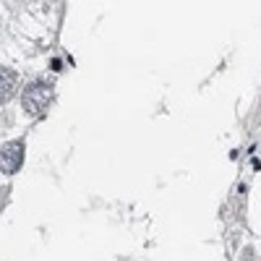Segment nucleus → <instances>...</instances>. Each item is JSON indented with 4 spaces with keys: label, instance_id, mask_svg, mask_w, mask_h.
<instances>
[{
    "label": "nucleus",
    "instance_id": "1",
    "mask_svg": "<svg viewBox=\"0 0 261 261\" xmlns=\"http://www.w3.org/2000/svg\"><path fill=\"white\" fill-rule=\"evenodd\" d=\"M50 99H53V84L37 79L27 86V92H24V110L32 113V115H39L47 107Z\"/></svg>",
    "mask_w": 261,
    "mask_h": 261
},
{
    "label": "nucleus",
    "instance_id": "2",
    "mask_svg": "<svg viewBox=\"0 0 261 261\" xmlns=\"http://www.w3.org/2000/svg\"><path fill=\"white\" fill-rule=\"evenodd\" d=\"M24 162V144L21 141H11L0 149V170L3 172H16Z\"/></svg>",
    "mask_w": 261,
    "mask_h": 261
},
{
    "label": "nucleus",
    "instance_id": "3",
    "mask_svg": "<svg viewBox=\"0 0 261 261\" xmlns=\"http://www.w3.org/2000/svg\"><path fill=\"white\" fill-rule=\"evenodd\" d=\"M16 81H18L16 71L6 68V65H0V105H6V102L13 97V92H16Z\"/></svg>",
    "mask_w": 261,
    "mask_h": 261
}]
</instances>
